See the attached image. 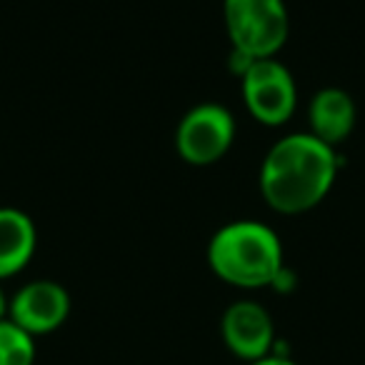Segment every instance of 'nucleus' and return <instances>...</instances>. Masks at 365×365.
<instances>
[{
  "label": "nucleus",
  "instance_id": "f03ea898",
  "mask_svg": "<svg viewBox=\"0 0 365 365\" xmlns=\"http://www.w3.org/2000/svg\"><path fill=\"white\" fill-rule=\"evenodd\" d=\"M208 263L223 283L265 288L283 275V245L273 228L258 220H235L210 238Z\"/></svg>",
  "mask_w": 365,
  "mask_h": 365
},
{
  "label": "nucleus",
  "instance_id": "0eeeda50",
  "mask_svg": "<svg viewBox=\"0 0 365 365\" xmlns=\"http://www.w3.org/2000/svg\"><path fill=\"white\" fill-rule=\"evenodd\" d=\"M220 333L230 353L245 363L270 355L275 338L273 318L255 300H238L230 305L220 320Z\"/></svg>",
  "mask_w": 365,
  "mask_h": 365
},
{
  "label": "nucleus",
  "instance_id": "1a4fd4ad",
  "mask_svg": "<svg viewBox=\"0 0 365 365\" xmlns=\"http://www.w3.org/2000/svg\"><path fill=\"white\" fill-rule=\"evenodd\" d=\"M36 253V225L23 210L0 208V280L21 273Z\"/></svg>",
  "mask_w": 365,
  "mask_h": 365
},
{
  "label": "nucleus",
  "instance_id": "f257e3e1",
  "mask_svg": "<svg viewBox=\"0 0 365 365\" xmlns=\"http://www.w3.org/2000/svg\"><path fill=\"white\" fill-rule=\"evenodd\" d=\"M338 158L310 133H293L268 150L260 168V193L273 210L298 215L315 208L333 188Z\"/></svg>",
  "mask_w": 365,
  "mask_h": 365
},
{
  "label": "nucleus",
  "instance_id": "9b49d317",
  "mask_svg": "<svg viewBox=\"0 0 365 365\" xmlns=\"http://www.w3.org/2000/svg\"><path fill=\"white\" fill-rule=\"evenodd\" d=\"M248 365H295L293 360H288V358H280V355H265V358H260V360H255V363H248Z\"/></svg>",
  "mask_w": 365,
  "mask_h": 365
},
{
  "label": "nucleus",
  "instance_id": "6e6552de",
  "mask_svg": "<svg viewBox=\"0 0 365 365\" xmlns=\"http://www.w3.org/2000/svg\"><path fill=\"white\" fill-rule=\"evenodd\" d=\"M310 135L335 148L353 133L355 125V103L340 88H323L313 96L308 108Z\"/></svg>",
  "mask_w": 365,
  "mask_h": 365
},
{
  "label": "nucleus",
  "instance_id": "20e7f679",
  "mask_svg": "<svg viewBox=\"0 0 365 365\" xmlns=\"http://www.w3.org/2000/svg\"><path fill=\"white\" fill-rule=\"evenodd\" d=\"M235 120L228 108L203 103L182 115L175 130V150L190 165H213L230 150Z\"/></svg>",
  "mask_w": 365,
  "mask_h": 365
},
{
  "label": "nucleus",
  "instance_id": "f8f14e48",
  "mask_svg": "<svg viewBox=\"0 0 365 365\" xmlns=\"http://www.w3.org/2000/svg\"><path fill=\"white\" fill-rule=\"evenodd\" d=\"M3 318H8V298L3 293V288H0V320Z\"/></svg>",
  "mask_w": 365,
  "mask_h": 365
},
{
  "label": "nucleus",
  "instance_id": "39448f33",
  "mask_svg": "<svg viewBox=\"0 0 365 365\" xmlns=\"http://www.w3.org/2000/svg\"><path fill=\"white\" fill-rule=\"evenodd\" d=\"M243 101L248 113L263 125H283L295 113L298 91L290 71L275 58L253 61L243 71Z\"/></svg>",
  "mask_w": 365,
  "mask_h": 365
},
{
  "label": "nucleus",
  "instance_id": "9d476101",
  "mask_svg": "<svg viewBox=\"0 0 365 365\" xmlns=\"http://www.w3.org/2000/svg\"><path fill=\"white\" fill-rule=\"evenodd\" d=\"M36 363V338L11 318L0 320V365Z\"/></svg>",
  "mask_w": 365,
  "mask_h": 365
},
{
  "label": "nucleus",
  "instance_id": "423d86ee",
  "mask_svg": "<svg viewBox=\"0 0 365 365\" xmlns=\"http://www.w3.org/2000/svg\"><path fill=\"white\" fill-rule=\"evenodd\" d=\"M71 313V295L56 280H33L8 303V318L26 333L48 335L58 330Z\"/></svg>",
  "mask_w": 365,
  "mask_h": 365
},
{
  "label": "nucleus",
  "instance_id": "7ed1b4c3",
  "mask_svg": "<svg viewBox=\"0 0 365 365\" xmlns=\"http://www.w3.org/2000/svg\"><path fill=\"white\" fill-rule=\"evenodd\" d=\"M223 16L235 56L245 63L273 58L288 41L283 0H223Z\"/></svg>",
  "mask_w": 365,
  "mask_h": 365
}]
</instances>
